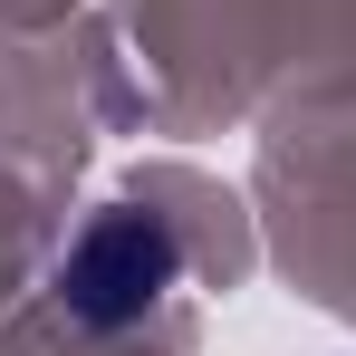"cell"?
Segmentation results:
<instances>
[{"instance_id": "6da1fadb", "label": "cell", "mask_w": 356, "mask_h": 356, "mask_svg": "<svg viewBox=\"0 0 356 356\" xmlns=\"http://www.w3.org/2000/svg\"><path fill=\"white\" fill-rule=\"evenodd\" d=\"M174 270H183V250L154 212H97L77 232V250L58 260V308L87 327H125L174 289Z\"/></svg>"}]
</instances>
